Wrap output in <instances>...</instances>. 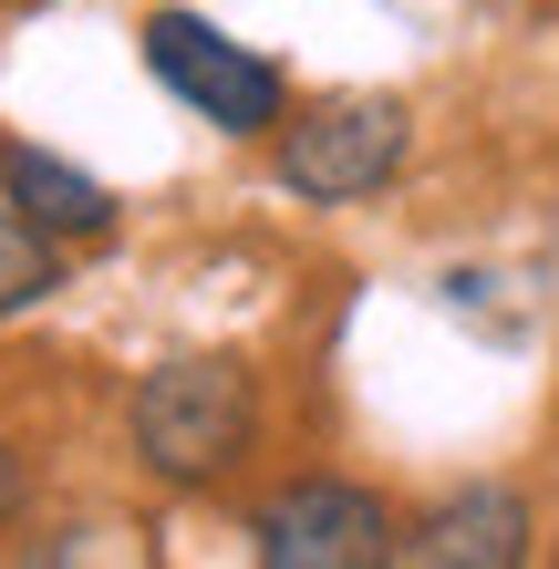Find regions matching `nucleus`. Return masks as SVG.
Segmentation results:
<instances>
[{
	"label": "nucleus",
	"instance_id": "1",
	"mask_svg": "<svg viewBox=\"0 0 559 569\" xmlns=\"http://www.w3.org/2000/svg\"><path fill=\"white\" fill-rule=\"evenodd\" d=\"M124 446H136V466L156 487H177V497L228 487L259 456V373L239 352L156 362V373L136 383V405H124Z\"/></svg>",
	"mask_w": 559,
	"mask_h": 569
},
{
	"label": "nucleus",
	"instance_id": "2",
	"mask_svg": "<svg viewBox=\"0 0 559 569\" xmlns=\"http://www.w3.org/2000/svg\"><path fill=\"white\" fill-rule=\"evenodd\" d=\"M415 156V114L393 104V93H321L311 114L280 124V187L301 197V208H363L405 177Z\"/></svg>",
	"mask_w": 559,
	"mask_h": 569
},
{
	"label": "nucleus",
	"instance_id": "3",
	"mask_svg": "<svg viewBox=\"0 0 559 569\" xmlns=\"http://www.w3.org/2000/svg\"><path fill=\"white\" fill-rule=\"evenodd\" d=\"M146 73L167 83L197 124H218V136H239V146H259V136L290 124V73L270 52L228 42V31L197 21V11H156L146 21Z\"/></svg>",
	"mask_w": 559,
	"mask_h": 569
},
{
	"label": "nucleus",
	"instance_id": "4",
	"mask_svg": "<svg viewBox=\"0 0 559 569\" xmlns=\"http://www.w3.org/2000/svg\"><path fill=\"white\" fill-rule=\"evenodd\" d=\"M405 518L352 477H290L249 508V559L259 569H383Z\"/></svg>",
	"mask_w": 559,
	"mask_h": 569
},
{
	"label": "nucleus",
	"instance_id": "5",
	"mask_svg": "<svg viewBox=\"0 0 559 569\" xmlns=\"http://www.w3.org/2000/svg\"><path fill=\"white\" fill-rule=\"evenodd\" d=\"M539 549V508L518 487H446L436 508L405 518V539H393V559L405 569H518Z\"/></svg>",
	"mask_w": 559,
	"mask_h": 569
},
{
	"label": "nucleus",
	"instance_id": "6",
	"mask_svg": "<svg viewBox=\"0 0 559 569\" xmlns=\"http://www.w3.org/2000/svg\"><path fill=\"white\" fill-rule=\"evenodd\" d=\"M0 197H11L31 228H52L62 249H83V239L114 228V187L83 177V166H62V156H42V146H0Z\"/></svg>",
	"mask_w": 559,
	"mask_h": 569
},
{
	"label": "nucleus",
	"instance_id": "7",
	"mask_svg": "<svg viewBox=\"0 0 559 569\" xmlns=\"http://www.w3.org/2000/svg\"><path fill=\"white\" fill-rule=\"evenodd\" d=\"M52 290H62V239L31 228L11 197H0V321L31 311V300H52Z\"/></svg>",
	"mask_w": 559,
	"mask_h": 569
},
{
	"label": "nucleus",
	"instance_id": "8",
	"mask_svg": "<svg viewBox=\"0 0 559 569\" xmlns=\"http://www.w3.org/2000/svg\"><path fill=\"white\" fill-rule=\"evenodd\" d=\"M31 508V466H21V446H11V435H0V528H11Z\"/></svg>",
	"mask_w": 559,
	"mask_h": 569
}]
</instances>
